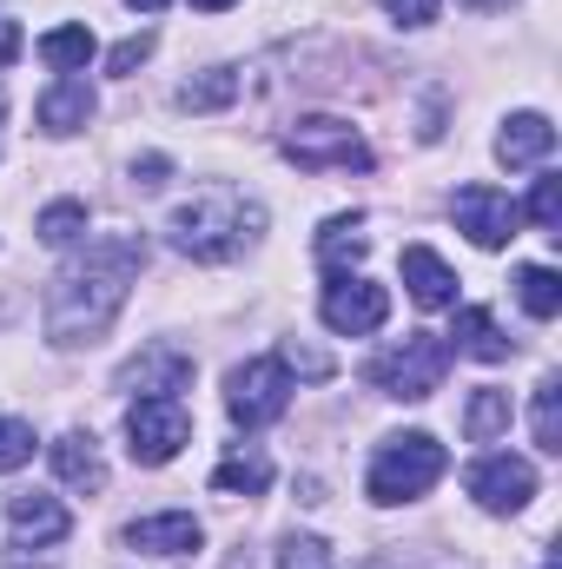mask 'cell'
Wrapping results in <instances>:
<instances>
[{
    "instance_id": "6da1fadb",
    "label": "cell",
    "mask_w": 562,
    "mask_h": 569,
    "mask_svg": "<svg viewBox=\"0 0 562 569\" xmlns=\"http://www.w3.org/2000/svg\"><path fill=\"white\" fill-rule=\"evenodd\" d=\"M140 266H145V246L133 232H107V239H93L60 279L47 284V338L53 345H100L107 331H113V318L127 311V298H133V284H140Z\"/></svg>"
},
{
    "instance_id": "7a4b0ae2",
    "label": "cell",
    "mask_w": 562,
    "mask_h": 569,
    "mask_svg": "<svg viewBox=\"0 0 562 569\" xmlns=\"http://www.w3.org/2000/svg\"><path fill=\"white\" fill-rule=\"evenodd\" d=\"M259 232H265V212L245 206L239 192H205V199H192V206L172 212V246H179L185 259H199V266L239 259Z\"/></svg>"
},
{
    "instance_id": "3957f363",
    "label": "cell",
    "mask_w": 562,
    "mask_h": 569,
    "mask_svg": "<svg viewBox=\"0 0 562 569\" xmlns=\"http://www.w3.org/2000/svg\"><path fill=\"white\" fill-rule=\"evenodd\" d=\"M443 470H450V450L430 430H398V437L378 443L364 490H371V503H418Z\"/></svg>"
},
{
    "instance_id": "277c9868",
    "label": "cell",
    "mask_w": 562,
    "mask_h": 569,
    "mask_svg": "<svg viewBox=\"0 0 562 569\" xmlns=\"http://www.w3.org/2000/svg\"><path fill=\"white\" fill-rule=\"evenodd\" d=\"M364 378H371L384 398L423 405V398H430V391H443V378H450V345H443V338H430V331H411L404 345L378 351V358L364 365Z\"/></svg>"
},
{
    "instance_id": "5b68a950",
    "label": "cell",
    "mask_w": 562,
    "mask_h": 569,
    "mask_svg": "<svg viewBox=\"0 0 562 569\" xmlns=\"http://www.w3.org/2000/svg\"><path fill=\"white\" fill-rule=\"evenodd\" d=\"M284 159L298 166V172H371V146L358 140V127H344V120H298L291 133H284Z\"/></svg>"
},
{
    "instance_id": "8992f818",
    "label": "cell",
    "mask_w": 562,
    "mask_h": 569,
    "mask_svg": "<svg viewBox=\"0 0 562 569\" xmlns=\"http://www.w3.org/2000/svg\"><path fill=\"white\" fill-rule=\"evenodd\" d=\"M284 405H291V371H284L279 358H252V365H239V371L225 378V411H232V425L265 430V425L284 418Z\"/></svg>"
},
{
    "instance_id": "52a82bcc",
    "label": "cell",
    "mask_w": 562,
    "mask_h": 569,
    "mask_svg": "<svg viewBox=\"0 0 562 569\" xmlns=\"http://www.w3.org/2000/svg\"><path fill=\"white\" fill-rule=\"evenodd\" d=\"M185 443H192V418H185L179 398H140V405L127 411V450H133V463L159 470V463H172Z\"/></svg>"
},
{
    "instance_id": "ba28073f",
    "label": "cell",
    "mask_w": 562,
    "mask_h": 569,
    "mask_svg": "<svg viewBox=\"0 0 562 569\" xmlns=\"http://www.w3.org/2000/svg\"><path fill=\"white\" fill-rule=\"evenodd\" d=\"M318 318L338 331V338H371L384 318H391V291L371 279H331L324 284V298H318Z\"/></svg>"
},
{
    "instance_id": "9c48e42d",
    "label": "cell",
    "mask_w": 562,
    "mask_h": 569,
    "mask_svg": "<svg viewBox=\"0 0 562 569\" xmlns=\"http://www.w3.org/2000/svg\"><path fill=\"white\" fill-rule=\"evenodd\" d=\"M450 212H456V232H470V246H483V252H503L516 239V226H523L516 199L496 192V186H463L450 199Z\"/></svg>"
},
{
    "instance_id": "30bf717a",
    "label": "cell",
    "mask_w": 562,
    "mask_h": 569,
    "mask_svg": "<svg viewBox=\"0 0 562 569\" xmlns=\"http://www.w3.org/2000/svg\"><path fill=\"white\" fill-rule=\"evenodd\" d=\"M470 497H476L490 517H516V510L536 497V470H530L523 457H510V450L476 457V463H470Z\"/></svg>"
},
{
    "instance_id": "8fae6325",
    "label": "cell",
    "mask_w": 562,
    "mask_h": 569,
    "mask_svg": "<svg viewBox=\"0 0 562 569\" xmlns=\"http://www.w3.org/2000/svg\"><path fill=\"white\" fill-rule=\"evenodd\" d=\"M7 530H13V550H47V543H60L73 530V517H67L60 497L20 490V497H7Z\"/></svg>"
},
{
    "instance_id": "7c38bea8",
    "label": "cell",
    "mask_w": 562,
    "mask_h": 569,
    "mask_svg": "<svg viewBox=\"0 0 562 569\" xmlns=\"http://www.w3.org/2000/svg\"><path fill=\"white\" fill-rule=\"evenodd\" d=\"M199 543H205V530L192 510H159V517L127 523V550H140V557H192Z\"/></svg>"
},
{
    "instance_id": "4fadbf2b",
    "label": "cell",
    "mask_w": 562,
    "mask_h": 569,
    "mask_svg": "<svg viewBox=\"0 0 562 569\" xmlns=\"http://www.w3.org/2000/svg\"><path fill=\"white\" fill-rule=\"evenodd\" d=\"M120 385H127V391H140V398H179V391L192 385V358H185V351H172V345H145L140 358L120 371Z\"/></svg>"
},
{
    "instance_id": "5bb4252c",
    "label": "cell",
    "mask_w": 562,
    "mask_h": 569,
    "mask_svg": "<svg viewBox=\"0 0 562 569\" xmlns=\"http://www.w3.org/2000/svg\"><path fill=\"white\" fill-rule=\"evenodd\" d=\"M93 87H87V73H67V80H53L47 93H40V127L53 133V140H67V133H80L87 120H93Z\"/></svg>"
},
{
    "instance_id": "9a60e30c",
    "label": "cell",
    "mask_w": 562,
    "mask_h": 569,
    "mask_svg": "<svg viewBox=\"0 0 562 569\" xmlns=\"http://www.w3.org/2000/svg\"><path fill=\"white\" fill-rule=\"evenodd\" d=\"M47 457H53V477L67 490H107V457H100V443L87 430H67Z\"/></svg>"
},
{
    "instance_id": "2e32d148",
    "label": "cell",
    "mask_w": 562,
    "mask_h": 569,
    "mask_svg": "<svg viewBox=\"0 0 562 569\" xmlns=\"http://www.w3.org/2000/svg\"><path fill=\"white\" fill-rule=\"evenodd\" d=\"M404 284H411V298H418L423 311L456 305V272H450L430 246H404Z\"/></svg>"
},
{
    "instance_id": "e0dca14e",
    "label": "cell",
    "mask_w": 562,
    "mask_h": 569,
    "mask_svg": "<svg viewBox=\"0 0 562 569\" xmlns=\"http://www.w3.org/2000/svg\"><path fill=\"white\" fill-rule=\"evenodd\" d=\"M550 146H556V127L543 113H510L503 133H496V159L503 166H536V159H550Z\"/></svg>"
},
{
    "instance_id": "ac0fdd59",
    "label": "cell",
    "mask_w": 562,
    "mask_h": 569,
    "mask_svg": "<svg viewBox=\"0 0 562 569\" xmlns=\"http://www.w3.org/2000/svg\"><path fill=\"white\" fill-rule=\"evenodd\" d=\"M450 338H456V351H470V358H483V365H503L516 345L496 331V318L483 311V305H463L456 311V325H450Z\"/></svg>"
},
{
    "instance_id": "d6986e66",
    "label": "cell",
    "mask_w": 562,
    "mask_h": 569,
    "mask_svg": "<svg viewBox=\"0 0 562 569\" xmlns=\"http://www.w3.org/2000/svg\"><path fill=\"white\" fill-rule=\"evenodd\" d=\"M358 226H364L358 212L324 219V232H318V259H324V272H331V279H344V266H358V259H364V232H358Z\"/></svg>"
},
{
    "instance_id": "ffe728a7",
    "label": "cell",
    "mask_w": 562,
    "mask_h": 569,
    "mask_svg": "<svg viewBox=\"0 0 562 569\" xmlns=\"http://www.w3.org/2000/svg\"><path fill=\"white\" fill-rule=\"evenodd\" d=\"M272 483V457H259V450H232L219 470H212V490L219 497H259Z\"/></svg>"
},
{
    "instance_id": "44dd1931",
    "label": "cell",
    "mask_w": 562,
    "mask_h": 569,
    "mask_svg": "<svg viewBox=\"0 0 562 569\" xmlns=\"http://www.w3.org/2000/svg\"><path fill=\"white\" fill-rule=\"evenodd\" d=\"M463 430H470V443H496V437L510 430V391H496V385L470 391V411H463Z\"/></svg>"
},
{
    "instance_id": "7402d4cb",
    "label": "cell",
    "mask_w": 562,
    "mask_h": 569,
    "mask_svg": "<svg viewBox=\"0 0 562 569\" xmlns=\"http://www.w3.org/2000/svg\"><path fill=\"white\" fill-rule=\"evenodd\" d=\"M40 60H47L53 73H87L93 33H87V27H53V33H40Z\"/></svg>"
},
{
    "instance_id": "603a6c76",
    "label": "cell",
    "mask_w": 562,
    "mask_h": 569,
    "mask_svg": "<svg viewBox=\"0 0 562 569\" xmlns=\"http://www.w3.org/2000/svg\"><path fill=\"white\" fill-rule=\"evenodd\" d=\"M516 298H523L530 318H556L562 311V279L550 272V266H523V272H516Z\"/></svg>"
},
{
    "instance_id": "cb8c5ba5",
    "label": "cell",
    "mask_w": 562,
    "mask_h": 569,
    "mask_svg": "<svg viewBox=\"0 0 562 569\" xmlns=\"http://www.w3.org/2000/svg\"><path fill=\"white\" fill-rule=\"evenodd\" d=\"M80 232H87V206H80V199H53V206L40 212V239H47L53 252L80 246Z\"/></svg>"
},
{
    "instance_id": "d4e9b609",
    "label": "cell",
    "mask_w": 562,
    "mask_h": 569,
    "mask_svg": "<svg viewBox=\"0 0 562 569\" xmlns=\"http://www.w3.org/2000/svg\"><path fill=\"white\" fill-rule=\"evenodd\" d=\"M232 93H239V73H232V67H212L205 80H192V87L179 93V107H192V113H219V107H232Z\"/></svg>"
},
{
    "instance_id": "484cf974",
    "label": "cell",
    "mask_w": 562,
    "mask_h": 569,
    "mask_svg": "<svg viewBox=\"0 0 562 569\" xmlns=\"http://www.w3.org/2000/svg\"><path fill=\"white\" fill-rule=\"evenodd\" d=\"M516 212H523L536 232H556V226H562V179H556V172H543V179L530 186V206H516Z\"/></svg>"
},
{
    "instance_id": "4316f807",
    "label": "cell",
    "mask_w": 562,
    "mask_h": 569,
    "mask_svg": "<svg viewBox=\"0 0 562 569\" xmlns=\"http://www.w3.org/2000/svg\"><path fill=\"white\" fill-rule=\"evenodd\" d=\"M536 443H543L550 457L562 450V385H556V378H543V385H536Z\"/></svg>"
},
{
    "instance_id": "83f0119b",
    "label": "cell",
    "mask_w": 562,
    "mask_h": 569,
    "mask_svg": "<svg viewBox=\"0 0 562 569\" xmlns=\"http://www.w3.org/2000/svg\"><path fill=\"white\" fill-rule=\"evenodd\" d=\"M20 463H33V425L0 418V470H20Z\"/></svg>"
},
{
    "instance_id": "f1b7e54d",
    "label": "cell",
    "mask_w": 562,
    "mask_h": 569,
    "mask_svg": "<svg viewBox=\"0 0 562 569\" xmlns=\"http://www.w3.org/2000/svg\"><path fill=\"white\" fill-rule=\"evenodd\" d=\"M145 53H152V33H133V40H120V47L107 53V67H113V73H133Z\"/></svg>"
},
{
    "instance_id": "f546056e",
    "label": "cell",
    "mask_w": 562,
    "mask_h": 569,
    "mask_svg": "<svg viewBox=\"0 0 562 569\" xmlns=\"http://www.w3.org/2000/svg\"><path fill=\"white\" fill-rule=\"evenodd\" d=\"M384 13H391L398 27H430V20H436V0H384Z\"/></svg>"
},
{
    "instance_id": "4dcf8cb0",
    "label": "cell",
    "mask_w": 562,
    "mask_h": 569,
    "mask_svg": "<svg viewBox=\"0 0 562 569\" xmlns=\"http://www.w3.org/2000/svg\"><path fill=\"white\" fill-rule=\"evenodd\" d=\"M279 365H284V371H291V365H298V371H304V378H324V371H331V365H324V358H318V351H304V345H298V338H284Z\"/></svg>"
},
{
    "instance_id": "1f68e13d",
    "label": "cell",
    "mask_w": 562,
    "mask_h": 569,
    "mask_svg": "<svg viewBox=\"0 0 562 569\" xmlns=\"http://www.w3.org/2000/svg\"><path fill=\"white\" fill-rule=\"evenodd\" d=\"M165 172H172V159H165V152H145L140 166H133V179H140V186H165Z\"/></svg>"
},
{
    "instance_id": "d6a6232c",
    "label": "cell",
    "mask_w": 562,
    "mask_h": 569,
    "mask_svg": "<svg viewBox=\"0 0 562 569\" xmlns=\"http://www.w3.org/2000/svg\"><path fill=\"white\" fill-rule=\"evenodd\" d=\"M20 53H27V40H20V27H13V20L0 13V67H13Z\"/></svg>"
},
{
    "instance_id": "836d02e7",
    "label": "cell",
    "mask_w": 562,
    "mask_h": 569,
    "mask_svg": "<svg viewBox=\"0 0 562 569\" xmlns=\"http://www.w3.org/2000/svg\"><path fill=\"white\" fill-rule=\"evenodd\" d=\"M127 7H140V13H159V7H172V0H127Z\"/></svg>"
},
{
    "instance_id": "e575fe53",
    "label": "cell",
    "mask_w": 562,
    "mask_h": 569,
    "mask_svg": "<svg viewBox=\"0 0 562 569\" xmlns=\"http://www.w3.org/2000/svg\"><path fill=\"white\" fill-rule=\"evenodd\" d=\"M192 7H205V13H225V7H232V0H192Z\"/></svg>"
},
{
    "instance_id": "d590c367",
    "label": "cell",
    "mask_w": 562,
    "mask_h": 569,
    "mask_svg": "<svg viewBox=\"0 0 562 569\" xmlns=\"http://www.w3.org/2000/svg\"><path fill=\"white\" fill-rule=\"evenodd\" d=\"M463 7H510V0H463Z\"/></svg>"
},
{
    "instance_id": "8d00e7d4",
    "label": "cell",
    "mask_w": 562,
    "mask_h": 569,
    "mask_svg": "<svg viewBox=\"0 0 562 569\" xmlns=\"http://www.w3.org/2000/svg\"><path fill=\"white\" fill-rule=\"evenodd\" d=\"M0 120H7V93H0Z\"/></svg>"
},
{
    "instance_id": "74e56055",
    "label": "cell",
    "mask_w": 562,
    "mask_h": 569,
    "mask_svg": "<svg viewBox=\"0 0 562 569\" xmlns=\"http://www.w3.org/2000/svg\"><path fill=\"white\" fill-rule=\"evenodd\" d=\"M371 569H398V563H371Z\"/></svg>"
},
{
    "instance_id": "f35d334b",
    "label": "cell",
    "mask_w": 562,
    "mask_h": 569,
    "mask_svg": "<svg viewBox=\"0 0 562 569\" xmlns=\"http://www.w3.org/2000/svg\"><path fill=\"white\" fill-rule=\"evenodd\" d=\"M543 569H556V563H543Z\"/></svg>"
}]
</instances>
